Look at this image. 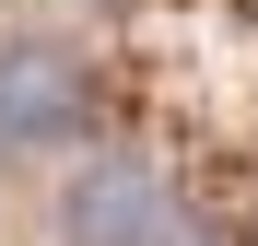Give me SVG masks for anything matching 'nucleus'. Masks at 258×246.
Returning <instances> with one entry per match:
<instances>
[{"label": "nucleus", "mask_w": 258, "mask_h": 246, "mask_svg": "<svg viewBox=\"0 0 258 246\" xmlns=\"http://www.w3.org/2000/svg\"><path fill=\"white\" fill-rule=\"evenodd\" d=\"M94 141V70L59 35H0V152H82Z\"/></svg>", "instance_id": "obj_1"}, {"label": "nucleus", "mask_w": 258, "mask_h": 246, "mask_svg": "<svg viewBox=\"0 0 258 246\" xmlns=\"http://www.w3.org/2000/svg\"><path fill=\"white\" fill-rule=\"evenodd\" d=\"M164 211H176V188H164V164H141V152H82L59 176V199H47L59 246H153Z\"/></svg>", "instance_id": "obj_2"}, {"label": "nucleus", "mask_w": 258, "mask_h": 246, "mask_svg": "<svg viewBox=\"0 0 258 246\" xmlns=\"http://www.w3.org/2000/svg\"><path fill=\"white\" fill-rule=\"evenodd\" d=\"M153 246H223V234H211L200 211H164V234H153Z\"/></svg>", "instance_id": "obj_3"}, {"label": "nucleus", "mask_w": 258, "mask_h": 246, "mask_svg": "<svg viewBox=\"0 0 258 246\" xmlns=\"http://www.w3.org/2000/svg\"><path fill=\"white\" fill-rule=\"evenodd\" d=\"M94 12H117V0H94Z\"/></svg>", "instance_id": "obj_4"}]
</instances>
